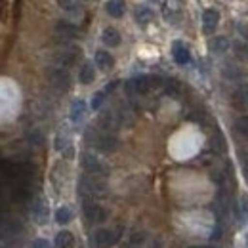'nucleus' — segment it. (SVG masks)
Segmentation results:
<instances>
[{
	"label": "nucleus",
	"mask_w": 248,
	"mask_h": 248,
	"mask_svg": "<svg viewBox=\"0 0 248 248\" xmlns=\"http://www.w3.org/2000/svg\"><path fill=\"white\" fill-rule=\"evenodd\" d=\"M84 113H86V103H84L82 99H75L73 105H71V121H73V123L82 121Z\"/></svg>",
	"instance_id": "6ab92c4d"
},
{
	"label": "nucleus",
	"mask_w": 248,
	"mask_h": 248,
	"mask_svg": "<svg viewBox=\"0 0 248 248\" xmlns=\"http://www.w3.org/2000/svg\"><path fill=\"white\" fill-rule=\"evenodd\" d=\"M58 4L62 6V10L69 12V14H80L82 12V6L78 0H58Z\"/></svg>",
	"instance_id": "5701e85b"
},
{
	"label": "nucleus",
	"mask_w": 248,
	"mask_h": 248,
	"mask_svg": "<svg viewBox=\"0 0 248 248\" xmlns=\"http://www.w3.org/2000/svg\"><path fill=\"white\" fill-rule=\"evenodd\" d=\"M134 16H136V21H138L141 27L149 25V23L155 19V12H153L151 8H147V6H138L136 12H134Z\"/></svg>",
	"instance_id": "f8f14e48"
},
{
	"label": "nucleus",
	"mask_w": 248,
	"mask_h": 248,
	"mask_svg": "<svg viewBox=\"0 0 248 248\" xmlns=\"http://www.w3.org/2000/svg\"><path fill=\"white\" fill-rule=\"evenodd\" d=\"M56 248H75V237L69 231H60L56 235Z\"/></svg>",
	"instance_id": "412c9836"
},
{
	"label": "nucleus",
	"mask_w": 248,
	"mask_h": 248,
	"mask_svg": "<svg viewBox=\"0 0 248 248\" xmlns=\"http://www.w3.org/2000/svg\"><path fill=\"white\" fill-rule=\"evenodd\" d=\"M78 191L82 197L86 199H95V197H103L107 193V184L103 178L92 176V174H84L78 182Z\"/></svg>",
	"instance_id": "f257e3e1"
},
{
	"label": "nucleus",
	"mask_w": 248,
	"mask_h": 248,
	"mask_svg": "<svg viewBox=\"0 0 248 248\" xmlns=\"http://www.w3.org/2000/svg\"><path fill=\"white\" fill-rule=\"evenodd\" d=\"M95 65H97L101 71H109V69H113L115 60H113V56H111L109 52L97 50V52H95Z\"/></svg>",
	"instance_id": "2eb2a0df"
},
{
	"label": "nucleus",
	"mask_w": 248,
	"mask_h": 248,
	"mask_svg": "<svg viewBox=\"0 0 248 248\" xmlns=\"http://www.w3.org/2000/svg\"><path fill=\"white\" fill-rule=\"evenodd\" d=\"M105 95H107V92H105V90H101V92H95V93H93L92 109H99V107H101V103H103V99H105Z\"/></svg>",
	"instance_id": "c85d7f7f"
},
{
	"label": "nucleus",
	"mask_w": 248,
	"mask_h": 248,
	"mask_svg": "<svg viewBox=\"0 0 248 248\" xmlns=\"http://www.w3.org/2000/svg\"><path fill=\"white\" fill-rule=\"evenodd\" d=\"M105 10L111 17H123L124 10H126V2L124 0H107Z\"/></svg>",
	"instance_id": "f3484780"
},
{
	"label": "nucleus",
	"mask_w": 248,
	"mask_h": 248,
	"mask_svg": "<svg viewBox=\"0 0 248 248\" xmlns=\"http://www.w3.org/2000/svg\"><path fill=\"white\" fill-rule=\"evenodd\" d=\"M162 16L168 23L176 25L182 21V16H184V10H182V2L180 0H164V6H162Z\"/></svg>",
	"instance_id": "0eeeda50"
},
{
	"label": "nucleus",
	"mask_w": 248,
	"mask_h": 248,
	"mask_svg": "<svg viewBox=\"0 0 248 248\" xmlns=\"http://www.w3.org/2000/svg\"><path fill=\"white\" fill-rule=\"evenodd\" d=\"M235 101L241 103L243 107H248V84H243V86L237 88V92H235Z\"/></svg>",
	"instance_id": "393cba45"
},
{
	"label": "nucleus",
	"mask_w": 248,
	"mask_h": 248,
	"mask_svg": "<svg viewBox=\"0 0 248 248\" xmlns=\"http://www.w3.org/2000/svg\"><path fill=\"white\" fill-rule=\"evenodd\" d=\"M71 217H73V212H71L69 206H60L58 208V212H56V221L58 223H69Z\"/></svg>",
	"instance_id": "b1692460"
},
{
	"label": "nucleus",
	"mask_w": 248,
	"mask_h": 248,
	"mask_svg": "<svg viewBox=\"0 0 248 248\" xmlns=\"http://www.w3.org/2000/svg\"><path fill=\"white\" fill-rule=\"evenodd\" d=\"M121 227H117V229H97L95 233H93V247L95 248H111L117 241H119V237H121Z\"/></svg>",
	"instance_id": "20e7f679"
},
{
	"label": "nucleus",
	"mask_w": 248,
	"mask_h": 248,
	"mask_svg": "<svg viewBox=\"0 0 248 248\" xmlns=\"http://www.w3.org/2000/svg\"><path fill=\"white\" fill-rule=\"evenodd\" d=\"M32 216L38 223H46L48 221V204L44 199H36L34 208H32Z\"/></svg>",
	"instance_id": "dca6fc26"
},
{
	"label": "nucleus",
	"mask_w": 248,
	"mask_h": 248,
	"mask_svg": "<svg viewBox=\"0 0 248 248\" xmlns=\"http://www.w3.org/2000/svg\"><path fill=\"white\" fill-rule=\"evenodd\" d=\"M77 58H78V48H73V46H67V48H63L56 54V62L60 63V67H63V69L71 67L77 62Z\"/></svg>",
	"instance_id": "1a4fd4ad"
},
{
	"label": "nucleus",
	"mask_w": 248,
	"mask_h": 248,
	"mask_svg": "<svg viewBox=\"0 0 248 248\" xmlns=\"http://www.w3.org/2000/svg\"><path fill=\"white\" fill-rule=\"evenodd\" d=\"M149 2H160V0H149Z\"/></svg>",
	"instance_id": "72a5a7b5"
},
{
	"label": "nucleus",
	"mask_w": 248,
	"mask_h": 248,
	"mask_svg": "<svg viewBox=\"0 0 248 248\" xmlns=\"http://www.w3.org/2000/svg\"><path fill=\"white\" fill-rule=\"evenodd\" d=\"M48 80L52 82V86L54 88H58V90H69V86H71V77H69V71H65L63 67H54V69H50L48 71Z\"/></svg>",
	"instance_id": "39448f33"
},
{
	"label": "nucleus",
	"mask_w": 248,
	"mask_h": 248,
	"mask_svg": "<svg viewBox=\"0 0 248 248\" xmlns=\"http://www.w3.org/2000/svg\"><path fill=\"white\" fill-rule=\"evenodd\" d=\"M84 217H86L90 223H103V221L109 217V212H107V208H103L101 204L92 202V201H86V202H84Z\"/></svg>",
	"instance_id": "423d86ee"
},
{
	"label": "nucleus",
	"mask_w": 248,
	"mask_h": 248,
	"mask_svg": "<svg viewBox=\"0 0 248 248\" xmlns=\"http://www.w3.org/2000/svg\"><path fill=\"white\" fill-rule=\"evenodd\" d=\"M245 248H248V237H247V245H245Z\"/></svg>",
	"instance_id": "473e14b6"
},
{
	"label": "nucleus",
	"mask_w": 248,
	"mask_h": 248,
	"mask_svg": "<svg viewBox=\"0 0 248 248\" xmlns=\"http://www.w3.org/2000/svg\"><path fill=\"white\" fill-rule=\"evenodd\" d=\"M239 217L243 221H248V197H241L239 201Z\"/></svg>",
	"instance_id": "bb28decb"
},
{
	"label": "nucleus",
	"mask_w": 248,
	"mask_h": 248,
	"mask_svg": "<svg viewBox=\"0 0 248 248\" xmlns=\"http://www.w3.org/2000/svg\"><path fill=\"white\" fill-rule=\"evenodd\" d=\"M56 32L63 38H77L78 36V27L73 25L71 21H58L56 23Z\"/></svg>",
	"instance_id": "ddd939ff"
},
{
	"label": "nucleus",
	"mask_w": 248,
	"mask_h": 248,
	"mask_svg": "<svg viewBox=\"0 0 248 248\" xmlns=\"http://www.w3.org/2000/svg\"><path fill=\"white\" fill-rule=\"evenodd\" d=\"M31 248H50V243L46 239H36V241H32Z\"/></svg>",
	"instance_id": "c756f323"
},
{
	"label": "nucleus",
	"mask_w": 248,
	"mask_h": 248,
	"mask_svg": "<svg viewBox=\"0 0 248 248\" xmlns=\"http://www.w3.org/2000/svg\"><path fill=\"white\" fill-rule=\"evenodd\" d=\"M208 46H210V52H214V54H223V52H227V48H229V40H227L225 36H214Z\"/></svg>",
	"instance_id": "4be33fe9"
},
{
	"label": "nucleus",
	"mask_w": 248,
	"mask_h": 248,
	"mask_svg": "<svg viewBox=\"0 0 248 248\" xmlns=\"http://www.w3.org/2000/svg\"><path fill=\"white\" fill-rule=\"evenodd\" d=\"M235 132L241 134V136H245V138H248V117H239V119L235 121Z\"/></svg>",
	"instance_id": "a878e982"
},
{
	"label": "nucleus",
	"mask_w": 248,
	"mask_h": 248,
	"mask_svg": "<svg viewBox=\"0 0 248 248\" xmlns=\"http://www.w3.org/2000/svg\"><path fill=\"white\" fill-rule=\"evenodd\" d=\"M191 248H212V247H191Z\"/></svg>",
	"instance_id": "2f4dec72"
},
{
	"label": "nucleus",
	"mask_w": 248,
	"mask_h": 248,
	"mask_svg": "<svg viewBox=\"0 0 248 248\" xmlns=\"http://www.w3.org/2000/svg\"><path fill=\"white\" fill-rule=\"evenodd\" d=\"M80 164L82 168L86 170V174H92V176H99V178H105L109 174V168L105 162H101L99 158L92 153H84L80 158Z\"/></svg>",
	"instance_id": "7ed1b4c3"
},
{
	"label": "nucleus",
	"mask_w": 248,
	"mask_h": 248,
	"mask_svg": "<svg viewBox=\"0 0 248 248\" xmlns=\"http://www.w3.org/2000/svg\"><path fill=\"white\" fill-rule=\"evenodd\" d=\"M243 170H245V178H247V182H248V160L245 162V168H243Z\"/></svg>",
	"instance_id": "7c9ffc66"
},
{
	"label": "nucleus",
	"mask_w": 248,
	"mask_h": 248,
	"mask_svg": "<svg viewBox=\"0 0 248 248\" xmlns=\"http://www.w3.org/2000/svg\"><path fill=\"white\" fill-rule=\"evenodd\" d=\"M153 86V78L151 77H136L128 82V92H134V93H145L151 90Z\"/></svg>",
	"instance_id": "6e6552de"
},
{
	"label": "nucleus",
	"mask_w": 248,
	"mask_h": 248,
	"mask_svg": "<svg viewBox=\"0 0 248 248\" xmlns=\"http://www.w3.org/2000/svg\"><path fill=\"white\" fill-rule=\"evenodd\" d=\"M217 23H219V14H217V10L208 8V10L202 12V31L206 32V34L216 31Z\"/></svg>",
	"instance_id": "9d476101"
},
{
	"label": "nucleus",
	"mask_w": 248,
	"mask_h": 248,
	"mask_svg": "<svg viewBox=\"0 0 248 248\" xmlns=\"http://www.w3.org/2000/svg\"><path fill=\"white\" fill-rule=\"evenodd\" d=\"M172 56H174V62L180 63V65H186V63H189V60H191V54H189L187 46L184 42H180V40H176V42L172 44Z\"/></svg>",
	"instance_id": "9b49d317"
},
{
	"label": "nucleus",
	"mask_w": 248,
	"mask_h": 248,
	"mask_svg": "<svg viewBox=\"0 0 248 248\" xmlns=\"http://www.w3.org/2000/svg\"><path fill=\"white\" fill-rule=\"evenodd\" d=\"M235 52H237V56L241 58V60H245L248 63V44L247 42H237L235 44Z\"/></svg>",
	"instance_id": "cd10ccee"
},
{
	"label": "nucleus",
	"mask_w": 248,
	"mask_h": 248,
	"mask_svg": "<svg viewBox=\"0 0 248 248\" xmlns=\"http://www.w3.org/2000/svg\"><path fill=\"white\" fill-rule=\"evenodd\" d=\"M86 138H88V141L92 143L95 149H99L103 153H113L117 149V145H119V141H117V138L113 134L103 132V130H95V128H92L88 132Z\"/></svg>",
	"instance_id": "f03ea898"
},
{
	"label": "nucleus",
	"mask_w": 248,
	"mask_h": 248,
	"mask_svg": "<svg viewBox=\"0 0 248 248\" xmlns=\"http://www.w3.org/2000/svg\"><path fill=\"white\" fill-rule=\"evenodd\" d=\"M223 77L225 78H229V80H241L243 78V69H241V65H237V63H225L223 65Z\"/></svg>",
	"instance_id": "a211bd4d"
},
{
	"label": "nucleus",
	"mask_w": 248,
	"mask_h": 248,
	"mask_svg": "<svg viewBox=\"0 0 248 248\" xmlns=\"http://www.w3.org/2000/svg\"><path fill=\"white\" fill-rule=\"evenodd\" d=\"M93 78H95V69H93L92 63H84L80 67V73H78V80L82 84H92Z\"/></svg>",
	"instance_id": "aec40b11"
},
{
	"label": "nucleus",
	"mask_w": 248,
	"mask_h": 248,
	"mask_svg": "<svg viewBox=\"0 0 248 248\" xmlns=\"http://www.w3.org/2000/svg\"><path fill=\"white\" fill-rule=\"evenodd\" d=\"M101 40H103V44L105 46H109V48H115V46H119L121 44V32L117 31L115 27H107L103 34H101Z\"/></svg>",
	"instance_id": "4468645a"
}]
</instances>
